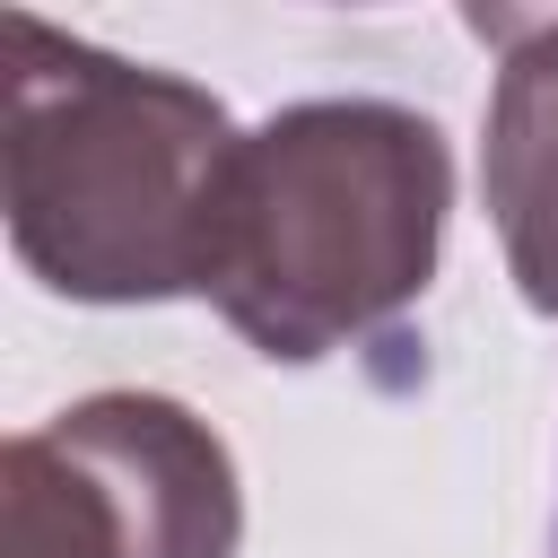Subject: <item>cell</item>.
I'll use <instances>...</instances> for the list:
<instances>
[{
    "label": "cell",
    "mask_w": 558,
    "mask_h": 558,
    "mask_svg": "<svg viewBox=\"0 0 558 558\" xmlns=\"http://www.w3.org/2000/svg\"><path fill=\"white\" fill-rule=\"evenodd\" d=\"M9 52V235L17 262L87 305L209 296L218 209L244 131L192 78L113 61L44 17H0Z\"/></svg>",
    "instance_id": "cell-1"
},
{
    "label": "cell",
    "mask_w": 558,
    "mask_h": 558,
    "mask_svg": "<svg viewBox=\"0 0 558 558\" xmlns=\"http://www.w3.org/2000/svg\"><path fill=\"white\" fill-rule=\"evenodd\" d=\"M445 201L453 166L427 113L288 105L235 148L209 296L262 357L314 366L427 288Z\"/></svg>",
    "instance_id": "cell-2"
},
{
    "label": "cell",
    "mask_w": 558,
    "mask_h": 558,
    "mask_svg": "<svg viewBox=\"0 0 558 558\" xmlns=\"http://www.w3.org/2000/svg\"><path fill=\"white\" fill-rule=\"evenodd\" d=\"M227 445L157 392H96L9 445V558H235Z\"/></svg>",
    "instance_id": "cell-3"
},
{
    "label": "cell",
    "mask_w": 558,
    "mask_h": 558,
    "mask_svg": "<svg viewBox=\"0 0 558 558\" xmlns=\"http://www.w3.org/2000/svg\"><path fill=\"white\" fill-rule=\"evenodd\" d=\"M471 35H488L497 105H488V209L514 262V288L558 314V17H506L471 9Z\"/></svg>",
    "instance_id": "cell-4"
},
{
    "label": "cell",
    "mask_w": 558,
    "mask_h": 558,
    "mask_svg": "<svg viewBox=\"0 0 558 558\" xmlns=\"http://www.w3.org/2000/svg\"><path fill=\"white\" fill-rule=\"evenodd\" d=\"M549 558H558V523H549Z\"/></svg>",
    "instance_id": "cell-5"
}]
</instances>
